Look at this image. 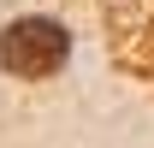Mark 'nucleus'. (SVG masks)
Wrapping results in <instances>:
<instances>
[{
    "label": "nucleus",
    "instance_id": "f257e3e1",
    "mask_svg": "<svg viewBox=\"0 0 154 148\" xmlns=\"http://www.w3.org/2000/svg\"><path fill=\"white\" fill-rule=\"evenodd\" d=\"M65 54H71V36H65V24H54V18H18V24L0 30V65L12 77L42 83V77H54L59 65H65Z\"/></svg>",
    "mask_w": 154,
    "mask_h": 148
}]
</instances>
